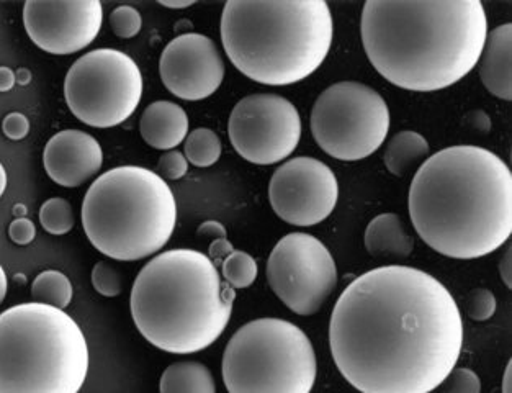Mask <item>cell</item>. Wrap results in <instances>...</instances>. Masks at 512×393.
<instances>
[{
  "label": "cell",
  "mask_w": 512,
  "mask_h": 393,
  "mask_svg": "<svg viewBox=\"0 0 512 393\" xmlns=\"http://www.w3.org/2000/svg\"><path fill=\"white\" fill-rule=\"evenodd\" d=\"M167 91L187 102L212 97L225 79V61L212 38L184 33L167 43L159 59Z\"/></svg>",
  "instance_id": "obj_15"
},
{
  "label": "cell",
  "mask_w": 512,
  "mask_h": 393,
  "mask_svg": "<svg viewBox=\"0 0 512 393\" xmlns=\"http://www.w3.org/2000/svg\"><path fill=\"white\" fill-rule=\"evenodd\" d=\"M81 217L87 240L100 254L113 261H141L171 240L177 202L158 172L120 166L90 184Z\"/></svg>",
  "instance_id": "obj_6"
},
{
  "label": "cell",
  "mask_w": 512,
  "mask_h": 393,
  "mask_svg": "<svg viewBox=\"0 0 512 393\" xmlns=\"http://www.w3.org/2000/svg\"><path fill=\"white\" fill-rule=\"evenodd\" d=\"M38 217L43 230L53 236L68 235L76 223L71 204L61 197L46 200L45 204L41 205Z\"/></svg>",
  "instance_id": "obj_25"
},
{
  "label": "cell",
  "mask_w": 512,
  "mask_h": 393,
  "mask_svg": "<svg viewBox=\"0 0 512 393\" xmlns=\"http://www.w3.org/2000/svg\"><path fill=\"white\" fill-rule=\"evenodd\" d=\"M501 393H512V362H508V366H506V371H504L503 375V389H501Z\"/></svg>",
  "instance_id": "obj_40"
},
{
  "label": "cell",
  "mask_w": 512,
  "mask_h": 393,
  "mask_svg": "<svg viewBox=\"0 0 512 393\" xmlns=\"http://www.w3.org/2000/svg\"><path fill=\"white\" fill-rule=\"evenodd\" d=\"M159 393H216L215 379L202 362H174L162 372Z\"/></svg>",
  "instance_id": "obj_20"
},
{
  "label": "cell",
  "mask_w": 512,
  "mask_h": 393,
  "mask_svg": "<svg viewBox=\"0 0 512 393\" xmlns=\"http://www.w3.org/2000/svg\"><path fill=\"white\" fill-rule=\"evenodd\" d=\"M499 276L508 289H512V248L504 253L503 259L499 262Z\"/></svg>",
  "instance_id": "obj_36"
},
{
  "label": "cell",
  "mask_w": 512,
  "mask_h": 393,
  "mask_svg": "<svg viewBox=\"0 0 512 393\" xmlns=\"http://www.w3.org/2000/svg\"><path fill=\"white\" fill-rule=\"evenodd\" d=\"M365 249L377 259H405L414 249V236L396 213H382L367 225Z\"/></svg>",
  "instance_id": "obj_19"
},
{
  "label": "cell",
  "mask_w": 512,
  "mask_h": 393,
  "mask_svg": "<svg viewBox=\"0 0 512 393\" xmlns=\"http://www.w3.org/2000/svg\"><path fill=\"white\" fill-rule=\"evenodd\" d=\"M102 23L99 0H28L23 5L27 35L48 55L79 53L99 37Z\"/></svg>",
  "instance_id": "obj_14"
},
{
  "label": "cell",
  "mask_w": 512,
  "mask_h": 393,
  "mask_svg": "<svg viewBox=\"0 0 512 393\" xmlns=\"http://www.w3.org/2000/svg\"><path fill=\"white\" fill-rule=\"evenodd\" d=\"M89 346L74 318L45 303L0 313V393H79Z\"/></svg>",
  "instance_id": "obj_7"
},
{
  "label": "cell",
  "mask_w": 512,
  "mask_h": 393,
  "mask_svg": "<svg viewBox=\"0 0 512 393\" xmlns=\"http://www.w3.org/2000/svg\"><path fill=\"white\" fill-rule=\"evenodd\" d=\"M198 236L202 238H212V240H218V238H228L226 228L223 223L216 222V220H207L202 225L198 226Z\"/></svg>",
  "instance_id": "obj_35"
},
{
  "label": "cell",
  "mask_w": 512,
  "mask_h": 393,
  "mask_svg": "<svg viewBox=\"0 0 512 393\" xmlns=\"http://www.w3.org/2000/svg\"><path fill=\"white\" fill-rule=\"evenodd\" d=\"M511 53L512 25L503 23L488 33L477 64L483 86L506 102L512 99Z\"/></svg>",
  "instance_id": "obj_17"
},
{
  "label": "cell",
  "mask_w": 512,
  "mask_h": 393,
  "mask_svg": "<svg viewBox=\"0 0 512 393\" xmlns=\"http://www.w3.org/2000/svg\"><path fill=\"white\" fill-rule=\"evenodd\" d=\"M442 384L444 393H481L480 377L467 367H454Z\"/></svg>",
  "instance_id": "obj_28"
},
{
  "label": "cell",
  "mask_w": 512,
  "mask_h": 393,
  "mask_svg": "<svg viewBox=\"0 0 512 393\" xmlns=\"http://www.w3.org/2000/svg\"><path fill=\"white\" fill-rule=\"evenodd\" d=\"M220 274L221 279L230 285L231 289H248L256 282L259 267L251 254L234 249L233 253L221 262Z\"/></svg>",
  "instance_id": "obj_24"
},
{
  "label": "cell",
  "mask_w": 512,
  "mask_h": 393,
  "mask_svg": "<svg viewBox=\"0 0 512 393\" xmlns=\"http://www.w3.org/2000/svg\"><path fill=\"white\" fill-rule=\"evenodd\" d=\"M159 5L166 7V9L180 10L189 9V7L195 5V2H159Z\"/></svg>",
  "instance_id": "obj_41"
},
{
  "label": "cell",
  "mask_w": 512,
  "mask_h": 393,
  "mask_svg": "<svg viewBox=\"0 0 512 393\" xmlns=\"http://www.w3.org/2000/svg\"><path fill=\"white\" fill-rule=\"evenodd\" d=\"M141 27H143V19L135 7L120 5L117 9L112 10L110 28L118 38H122V40L135 38L141 32Z\"/></svg>",
  "instance_id": "obj_27"
},
{
  "label": "cell",
  "mask_w": 512,
  "mask_h": 393,
  "mask_svg": "<svg viewBox=\"0 0 512 393\" xmlns=\"http://www.w3.org/2000/svg\"><path fill=\"white\" fill-rule=\"evenodd\" d=\"M7 171H5L4 164L0 163V197L4 195L5 189H7Z\"/></svg>",
  "instance_id": "obj_42"
},
{
  "label": "cell",
  "mask_w": 512,
  "mask_h": 393,
  "mask_svg": "<svg viewBox=\"0 0 512 393\" xmlns=\"http://www.w3.org/2000/svg\"><path fill=\"white\" fill-rule=\"evenodd\" d=\"M329 346L337 371L360 393H431L459 362L462 313L431 274L377 267L337 299Z\"/></svg>",
  "instance_id": "obj_1"
},
{
  "label": "cell",
  "mask_w": 512,
  "mask_h": 393,
  "mask_svg": "<svg viewBox=\"0 0 512 393\" xmlns=\"http://www.w3.org/2000/svg\"><path fill=\"white\" fill-rule=\"evenodd\" d=\"M297 107L277 94H252L231 110L228 135L234 151L248 163L272 166L287 159L301 140Z\"/></svg>",
  "instance_id": "obj_12"
},
{
  "label": "cell",
  "mask_w": 512,
  "mask_h": 393,
  "mask_svg": "<svg viewBox=\"0 0 512 393\" xmlns=\"http://www.w3.org/2000/svg\"><path fill=\"white\" fill-rule=\"evenodd\" d=\"M267 281L288 310L300 317H311L336 289V261L316 236L288 233L270 253Z\"/></svg>",
  "instance_id": "obj_11"
},
{
  "label": "cell",
  "mask_w": 512,
  "mask_h": 393,
  "mask_svg": "<svg viewBox=\"0 0 512 393\" xmlns=\"http://www.w3.org/2000/svg\"><path fill=\"white\" fill-rule=\"evenodd\" d=\"M143 97V76L135 59L100 48L77 59L64 79V99L72 115L92 128L122 125Z\"/></svg>",
  "instance_id": "obj_10"
},
{
  "label": "cell",
  "mask_w": 512,
  "mask_h": 393,
  "mask_svg": "<svg viewBox=\"0 0 512 393\" xmlns=\"http://www.w3.org/2000/svg\"><path fill=\"white\" fill-rule=\"evenodd\" d=\"M221 375L228 393H311L318 361L300 326L280 318H259L231 336Z\"/></svg>",
  "instance_id": "obj_8"
},
{
  "label": "cell",
  "mask_w": 512,
  "mask_h": 393,
  "mask_svg": "<svg viewBox=\"0 0 512 393\" xmlns=\"http://www.w3.org/2000/svg\"><path fill=\"white\" fill-rule=\"evenodd\" d=\"M90 281L94 285L95 292H99L102 297L113 299V297L122 294V276H120L117 267H113L108 262L100 261L92 267Z\"/></svg>",
  "instance_id": "obj_26"
},
{
  "label": "cell",
  "mask_w": 512,
  "mask_h": 393,
  "mask_svg": "<svg viewBox=\"0 0 512 393\" xmlns=\"http://www.w3.org/2000/svg\"><path fill=\"white\" fill-rule=\"evenodd\" d=\"M4 135L12 141H20L27 138L30 133V120L23 113L12 112L2 122Z\"/></svg>",
  "instance_id": "obj_31"
},
{
  "label": "cell",
  "mask_w": 512,
  "mask_h": 393,
  "mask_svg": "<svg viewBox=\"0 0 512 393\" xmlns=\"http://www.w3.org/2000/svg\"><path fill=\"white\" fill-rule=\"evenodd\" d=\"M465 125H467L470 130H475L481 133V135H486V133H490L491 130V118L490 115L483 112V110H473V112L465 115Z\"/></svg>",
  "instance_id": "obj_34"
},
{
  "label": "cell",
  "mask_w": 512,
  "mask_h": 393,
  "mask_svg": "<svg viewBox=\"0 0 512 393\" xmlns=\"http://www.w3.org/2000/svg\"><path fill=\"white\" fill-rule=\"evenodd\" d=\"M234 251V246L228 238H218L213 240L208 248V258L212 259L216 267L221 266V262L225 261Z\"/></svg>",
  "instance_id": "obj_33"
},
{
  "label": "cell",
  "mask_w": 512,
  "mask_h": 393,
  "mask_svg": "<svg viewBox=\"0 0 512 393\" xmlns=\"http://www.w3.org/2000/svg\"><path fill=\"white\" fill-rule=\"evenodd\" d=\"M337 199L336 174L328 164L311 156L288 159L270 177V205L288 225L323 223L334 212Z\"/></svg>",
  "instance_id": "obj_13"
},
{
  "label": "cell",
  "mask_w": 512,
  "mask_h": 393,
  "mask_svg": "<svg viewBox=\"0 0 512 393\" xmlns=\"http://www.w3.org/2000/svg\"><path fill=\"white\" fill-rule=\"evenodd\" d=\"M429 151L431 146L421 133L413 130L400 131L388 143L383 161L393 176L403 177L427 158Z\"/></svg>",
  "instance_id": "obj_21"
},
{
  "label": "cell",
  "mask_w": 512,
  "mask_h": 393,
  "mask_svg": "<svg viewBox=\"0 0 512 393\" xmlns=\"http://www.w3.org/2000/svg\"><path fill=\"white\" fill-rule=\"evenodd\" d=\"M498 308V302L491 290L477 289L473 290L468 297L467 310L470 318L475 321H488L493 318Z\"/></svg>",
  "instance_id": "obj_29"
},
{
  "label": "cell",
  "mask_w": 512,
  "mask_h": 393,
  "mask_svg": "<svg viewBox=\"0 0 512 393\" xmlns=\"http://www.w3.org/2000/svg\"><path fill=\"white\" fill-rule=\"evenodd\" d=\"M185 158L195 168H210L218 163L223 153L220 136L210 128L190 131L184 141Z\"/></svg>",
  "instance_id": "obj_23"
},
{
  "label": "cell",
  "mask_w": 512,
  "mask_h": 393,
  "mask_svg": "<svg viewBox=\"0 0 512 393\" xmlns=\"http://www.w3.org/2000/svg\"><path fill=\"white\" fill-rule=\"evenodd\" d=\"M15 84V73L12 69L7 66H0V92H9L14 89Z\"/></svg>",
  "instance_id": "obj_37"
},
{
  "label": "cell",
  "mask_w": 512,
  "mask_h": 393,
  "mask_svg": "<svg viewBox=\"0 0 512 393\" xmlns=\"http://www.w3.org/2000/svg\"><path fill=\"white\" fill-rule=\"evenodd\" d=\"M419 238L445 258H485L512 233V174L498 154L450 146L424 161L409 187Z\"/></svg>",
  "instance_id": "obj_3"
},
{
  "label": "cell",
  "mask_w": 512,
  "mask_h": 393,
  "mask_svg": "<svg viewBox=\"0 0 512 393\" xmlns=\"http://www.w3.org/2000/svg\"><path fill=\"white\" fill-rule=\"evenodd\" d=\"M104 151L86 131L63 130L51 136L43 151V166L51 181L66 189L81 187L100 171Z\"/></svg>",
  "instance_id": "obj_16"
},
{
  "label": "cell",
  "mask_w": 512,
  "mask_h": 393,
  "mask_svg": "<svg viewBox=\"0 0 512 393\" xmlns=\"http://www.w3.org/2000/svg\"><path fill=\"white\" fill-rule=\"evenodd\" d=\"M14 215L15 218H23L25 215H27V207L22 204H17L14 207Z\"/></svg>",
  "instance_id": "obj_43"
},
{
  "label": "cell",
  "mask_w": 512,
  "mask_h": 393,
  "mask_svg": "<svg viewBox=\"0 0 512 393\" xmlns=\"http://www.w3.org/2000/svg\"><path fill=\"white\" fill-rule=\"evenodd\" d=\"M140 133L144 143L154 150H176L189 135V117L176 102L158 100L144 109Z\"/></svg>",
  "instance_id": "obj_18"
},
{
  "label": "cell",
  "mask_w": 512,
  "mask_h": 393,
  "mask_svg": "<svg viewBox=\"0 0 512 393\" xmlns=\"http://www.w3.org/2000/svg\"><path fill=\"white\" fill-rule=\"evenodd\" d=\"M36 236L35 223L30 218H15L9 226V238L18 246H27Z\"/></svg>",
  "instance_id": "obj_32"
},
{
  "label": "cell",
  "mask_w": 512,
  "mask_h": 393,
  "mask_svg": "<svg viewBox=\"0 0 512 393\" xmlns=\"http://www.w3.org/2000/svg\"><path fill=\"white\" fill-rule=\"evenodd\" d=\"M220 35L239 73L264 86H292L328 58L333 14L324 0H230Z\"/></svg>",
  "instance_id": "obj_5"
},
{
  "label": "cell",
  "mask_w": 512,
  "mask_h": 393,
  "mask_svg": "<svg viewBox=\"0 0 512 393\" xmlns=\"http://www.w3.org/2000/svg\"><path fill=\"white\" fill-rule=\"evenodd\" d=\"M72 295H74V289L71 281L61 271L51 269V271L40 272L32 284L33 302L45 303L59 310L69 307Z\"/></svg>",
  "instance_id": "obj_22"
},
{
  "label": "cell",
  "mask_w": 512,
  "mask_h": 393,
  "mask_svg": "<svg viewBox=\"0 0 512 393\" xmlns=\"http://www.w3.org/2000/svg\"><path fill=\"white\" fill-rule=\"evenodd\" d=\"M390 122V109L380 92L355 81L336 82L321 92L310 118L319 148L346 163L377 153L387 140Z\"/></svg>",
  "instance_id": "obj_9"
},
{
  "label": "cell",
  "mask_w": 512,
  "mask_h": 393,
  "mask_svg": "<svg viewBox=\"0 0 512 393\" xmlns=\"http://www.w3.org/2000/svg\"><path fill=\"white\" fill-rule=\"evenodd\" d=\"M7 290H9V279H7L4 267L0 264V305H2L5 297H7Z\"/></svg>",
  "instance_id": "obj_38"
},
{
  "label": "cell",
  "mask_w": 512,
  "mask_h": 393,
  "mask_svg": "<svg viewBox=\"0 0 512 393\" xmlns=\"http://www.w3.org/2000/svg\"><path fill=\"white\" fill-rule=\"evenodd\" d=\"M236 290L197 249H169L144 264L131 289V318L149 344L169 354H195L218 341L233 313Z\"/></svg>",
  "instance_id": "obj_4"
},
{
  "label": "cell",
  "mask_w": 512,
  "mask_h": 393,
  "mask_svg": "<svg viewBox=\"0 0 512 393\" xmlns=\"http://www.w3.org/2000/svg\"><path fill=\"white\" fill-rule=\"evenodd\" d=\"M158 169L159 176L164 181H179L182 177L187 176L189 161L185 158V154L180 153V151H166L159 159Z\"/></svg>",
  "instance_id": "obj_30"
},
{
  "label": "cell",
  "mask_w": 512,
  "mask_h": 393,
  "mask_svg": "<svg viewBox=\"0 0 512 393\" xmlns=\"http://www.w3.org/2000/svg\"><path fill=\"white\" fill-rule=\"evenodd\" d=\"M360 35L383 79L409 92H437L477 66L488 17L480 0H369Z\"/></svg>",
  "instance_id": "obj_2"
},
{
  "label": "cell",
  "mask_w": 512,
  "mask_h": 393,
  "mask_svg": "<svg viewBox=\"0 0 512 393\" xmlns=\"http://www.w3.org/2000/svg\"><path fill=\"white\" fill-rule=\"evenodd\" d=\"M15 81L20 86H28L30 82H32V73H30V69L20 68L17 73H15Z\"/></svg>",
  "instance_id": "obj_39"
}]
</instances>
